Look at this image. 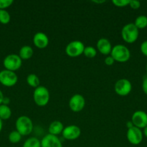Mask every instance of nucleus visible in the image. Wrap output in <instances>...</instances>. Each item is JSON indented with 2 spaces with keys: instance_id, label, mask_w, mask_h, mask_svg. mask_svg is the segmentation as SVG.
<instances>
[{
  "instance_id": "f257e3e1",
  "label": "nucleus",
  "mask_w": 147,
  "mask_h": 147,
  "mask_svg": "<svg viewBox=\"0 0 147 147\" xmlns=\"http://www.w3.org/2000/svg\"><path fill=\"white\" fill-rule=\"evenodd\" d=\"M110 55L115 61L125 63L131 57V52L126 46L123 45H116L112 47Z\"/></svg>"
},
{
  "instance_id": "f03ea898",
  "label": "nucleus",
  "mask_w": 147,
  "mask_h": 147,
  "mask_svg": "<svg viewBox=\"0 0 147 147\" xmlns=\"http://www.w3.org/2000/svg\"><path fill=\"white\" fill-rule=\"evenodd\" d=\"M138 29L133 23H128L123 26L121 30L122 38L125 42L133 43L137 40L139 34Z\"/></svg>"
},
{
  "instance_id": "7ed1b4c3",
  "label": "nucleus",
  "mask_w": 147,
  "mask_h": 147,
  "mask_svg": "<svg viewBox=\"0 0 147 147\" xmlns=\"http://www.w3.org/2000/svg\"><path fill=\"white\" fill-rule=\"evenodd\" d=\"M16 130L22 136H27L33 131V123L31 119L26 116H21L17 119L15 123Z\"/></svg>"
},
{
  "instance_id": "20e7f679",
  "label": "nucleus",
  "mask_w": 147,
  "mask_h": 147,
  "mask_svg": "<svg viewBox=\"0 0 147 147\" xmlns=\"http://www.w3.org/2000/svg\"><path fill=\"white\" fill-rule=\"evenodd\" d=\"M33 100L37 106H45L50 100V93L45 86H38L33 92Z\"/></svg>"
},
{
  "instance_id": "39448f33",
  "label": "nucleus",
  "mask_w": 147,
  "mask_h": 147,
  "mask_svg": "<svg viewBox=\"0 0 147 147\" xmlns=\"http://www.w3.org/2000/svg\"><path fill=\"white\" fill-rule=\"evenodd\" d=\"M22 60L18 55L10 54L4 57L3 65L6 70L14 72L21 67Z\"/></svg>"
},
{
  "instance_id": "423d86ee",
  "label": "nucleus",
  "mask_w": 147,
  "mask_h": 147,
  "mask_svg": "<svg viewBox=\"0 0 147 147\" xmlns=\"http://www.w3.org/2000/svg\"><path fill=\"white\" fill-rule=\"evenodd\" d=\"M84 48L85 46L82 42L79 40H74L66 45L65 52L69 57H76L83 54Z\"/></svg>"
},
{
  "instance_id": "0eeeda50",
  "label": "nucleus",
  "mask_w": 147,
  "mask_h": 147,
  "mask_svg": "<svg viewBox=\"0 0 147 147\" xmlns=\"http://www.w3.org/2000/svg\"><path fill=\"white\" fill-rule=\"evenodd\" d=\"M18 80L16 73L8 70H3L0 72V83L7 87L14 86Z\"/></svg>"
},
{
  "instance_id": "6e6552de",
  "label": "nucleus",
  "mask_w": 147,
  "mask_h": 147,
  "mask_svg": "<svg viewBox=\"0 0 147 147\" xmlns=\"http://www.w3.org/2000/svg\"><path fill=\"white\" fill-rule=\"evenodd\" d=\"M114 88L117 94L120 96H125L131 92L132 85L128 79L122 78L117 80Z\"/></svg>"
},
{
  "instance_id": "1a4fd4ad",
  "label": "nucleus",
  "mask_w": 147,
  "mask_h": 147,
  "mask_svg": "<svg viewBox=\"0 0 147 147\" xmlns=\"http://www.w3.org/2000/svg\"><path fill=\"white\" fill-rule=\"evenodd\" d=\"M128 141L133 145H138L143 140V132L138 128L135 126L128 129L126 134Z\"/></svg>"
},
{
  "instance_id": "9d476101",
  "label": "nucleus",
  "mask_w": 147,
  "mask_h": 147,
  "mask_svg": "<svg viewBox=\"0 0 147 147\" xmlns=\"http://www.w3.org/2000/svg\"><path fill=\"white\" fill-rule=\"evenodd\" d=\"M131 121L135 127L144 129L147 126V113L143 111H136L133 113Z\"/></svg>"
},
{
  "instance_id": "9b49d317",
  "label": "nucleus",
  "mask_w": 147,
  "mask_h": 147,
  "mask_svg": "<svg viewBox=\"0 0 147 147\" xmlns=\"http://www.w3.org/2000/svg\"><path fill=\"white\" fill-rule=\"evenodd\" d=\"M69 108L74 112H80L85 106V99L81 94H75L69 100Z\"/></svg>"
},
{
  "instance_id": "f8f14e48",
  "label": "nucleus",
  "mask_w": 147,
  "mask_h": 147,
  "mask_svg": "<svg viewBox=\"0 0 147 147\" xmlns=\"http://www.w3.org/2000/svg\"><path fill=\"white\" fill-rule=\"evenodd\" d=\"M62 135L66 140H75L80 136L81 129L76 125H70L63 129Z\"/></svg>"
},
{
  "instance_id": "ddd939ff",
  "label": "nucleus",
  "mask_w": 147,
  "mask_h": 147,
  "mask_svg": "<svg viewBox=\"0 0 147 147\" xmlns=\"http://www.w3.org/2000/svg\"><path fill=\"white\" fill-rule=\"evenodd\" d=\"M41 147H63L62 143L57 136L48 134L40 141Z\"/></svg>"
},
{
  "instance_id": "4468645a",
  "label": "nucleus",
  "mask_w": 147,
  "mask_h": 147,
  "mask_svg": "<svg viewBox=\"0 0 147 147\" xmlns=\"http://www.w3.org/2000/svg\"><path fill=\"white\" fill-rule=\"evenodd\" d=\"M33 43L37 48H46L49 43V39L44 32H38L35 33L33 37Z\"/></svg>"
},
{
  "instance_id": "2eb2a0df",
  "label": "nucleus",
  "mask_w": 147,
  "mask_h": 147,
  "mask_svg": "<svg viewBox=\"0 0 147 147\" xmlns=\"http://www.w3.org/2000/svg\"><path fill=\"white\" fill-rule=\"evenodd\" d=\"M97 50L101 54L108 55L110 54L112 51V45L110 40L107 38H100L97 42Z\"/></svg>"
},
{
  "instance_id": "dca6fc26",
  "label": "nucleus",
  "mask_w": 147,
  "mask_h": 147,
  "mask_svg": "<svg viewBox=\"0 0 147 147\" xmlns=\"http://www.w3.org/2000/svg\"><path fill=\"white\" fill-rule=\"evenodd\" d=\"M63 129H64V128H63V123H62L60 121H53L51 122L50 124L49 125L48 132L50 134L57 136V135L62 133Z\"/></svg>"
},
{
  "instance_id": "f3484780",
  "label": "nucleus",
  "mask_w": 147,
  "mask_h": 147,
  "mask_svg": "<svg viewBox=\"0 0 147 147\" xmlns=\"http://www.w3.org/2000/svg\"><path fill=\"white\" fill-rule=\"evenodd\" d=\"M33 49L29 45H24L20 48L19 56L22 60H28L33 55Z\"/></svg>"
},
{
  "instance_id": "a211bd4d",
  "label": "nucleus",
  "mask_w": 147,
  "mask_h": 147,
  "mask_svg": "<svg viewBox=\"0 0 147 147\" xmlns=\"http://www.w3.org/2000/svg\"><path fill=\"white\" fill-rule=\"evenodd\" d=\"M12 116L11 109L7 105H0V119L1 120H7Z\"/></svg>"
},
{
  "instance_id": "6ab92c4d",
  "label": "nucleus",
  "mask_w": 147,
  "mask_h": 147,
  "mask_svg": "<svg viewBox=\"0 0 147 147\" xmlns=\"http://www.w3.org/2000/svg\"><path fill=\"white\" fill-rule=\"evenodd\" d=\"M27 83L30 86L36 88L38 86H40V79L35 74L31 73V74L27 76Z\"/></svg>"
},
{
  "instance_id": "aec40b11",
  "label": "nucleus",
  "mask_w": 147,
  "mask_h": 147,
  "mask_svg": "<svg viewBox=\"0 0 147 147\" xmlns=\"http://www.w3.org/2000/svg\"><path fill=\"white\" fill-rule=\"evenodd\" d=\"M133 24L138 30L146 28L147 27V17L145 15L138 16L135 20Z\"/></svg>"
},
{
  "instance_id": "412c9836",
  "label": "nucleus",
  "mask_w": 147,
  "mask_h": 147,
  "mask_svg": "<svg viewBox=\"0 0 147 147\" xmlns=\"http://www.w3.org/2000/svg\"><path fill=\"white\" fill-rule=\"evenodd\" d=\"M22 147H41L40 141L36 137L28 138L23 144Z\"/></svg>"
},
{
  "instance_id": "4be33fe9",
  "label": "nucleus",
  "mask_w": 147,
  "mask_h": 147,
  "mask_svg": "<svg viewBox=\"0 0 147 147\" xmlns=\"http://www.w3.org/2000/svg\"><path fill=\"white\" fill-rule=\"evenodd\" d=\"M11 20L10 13L6 9H0V23L3 24H8Z\"/></svg>"
},
{
  "instance_id": "5701e85b",
  "label": "nucleus",
  "mask_w": 147,
  "mask_h": 147,
  "mask_svg": "<svg viewBox=\"0 0 147 147\" xmlns=\"http://www.w3.org/2000/svg\"><path fill=\"white\" fill-rule=\"evenodd\" d=\"M21 138L22 135L20 134L17 130L12 131L9 134L8 136L9 141L12 144H17L18 143V142H20V140H21Z\"/></svg>"
},
{
  "instance_id": "b1692460",
  "label": "nucleus",
  "mask_w": 147,
  "mask_h": 147,
  "mask_svg": "<svg viewBox=\"0 0 147 147\" xmlns=\"http://www.w3.org/2000/svg\"><path fill=\"white\" fill-rule=\"evenodd\" d=\"M83 54L88 58H93L97 55V50L94 47L87 46L85 47Z\"/></svg>"
},
{
  "instance_id": "393cba45",
  "label": "nucleus",
  "mask_w": 147,
  "mask_h": 147,
  "mask_svg": "<svg viewBox=\"0 0 147 147\" xmlns=\"http://www.w3.org/2000/svg\"><path fill=\"white\" fill-rule=\"evenodd\" d=\"M112 4L118 7H124L129 5L130 0H112Z\"/></svg>"
},
{
  "instance_id": "a878e982",
  "label": "nucleus",
  "mask_w": 147,
  "mask_h": 147,
  "mask_svg": "<svg viewBox=\"0 0 147 147\" xmlns=\"http://www.w3.org/2000/svg\"><path fill=\"white\" fill-rule=\"evenodd\" d=\"M13 0H0V9H6L13 4Z\"/></svg>"
},
{
  "instance_id": "bb28decb",
  "label": "nucleus",
  "mask_w": 147,
  "mask_h": 147,
  "mask_svg": "<svg viewBox=\"0 0 147 147\" xmlns=\"http://www.w3.org/2000/svg\"><path fill=\"white\" fill-rule=\"evenodd\" d=\"M129 6L133 9H137L141 7V2L138 0H130Z\"/></svg>"
},
{
  "instance_id": "cd10ccee",
  "label": "nucleus",
  "mask_w": 147,
  "mask_h": 147,
  "mask_svg": "<svg viewBox=\"0 0 147 147\" xmlns=\"http://www.w3.org/2000/svg\"><path fill=\"white\" fill-rule=\"evenodd\" d=\"M140 50H141V52L142 53V54L147 57V40H145V41H144L141 43Z\"/></svg>"
},
{
  "instance_id": "c85d7f7f",
  "label": "nucleus",
  "mask_w": 147,
  "mask_h": 147,
  "mask_svg": "<svg viewBox=\"0 0 147 147\" xmlns=\"http://www.w3.org/2000/svg\"><path fill=\"white\" fill-rule=\"evenodd\" d=\"M114 63H115V60H114V59L112 58L111 55L108 56V57H105V63L108 66L112 65L114 64Z\"/></svg>"
},
{
  "instance_id": "c756f323",
  "label": "nucleus",
  "mask_w": 147,
  "mask_h": 147,
  "mask_svg": "<svg viewBox=\"0 0 147 147\" xmlns=\"http://www.w3.org/2000/svg\"><path fill=\"white\" fill-rule=\"evenodd\" d=\"M142 89L144 93H145L146 95H147V76L146 78H144V80H143Z\"/></svg>"
},
{
  "instance_id": "7c9ffc66",
  "label": "nucleus",
  "mask_w": 147,
  "mask_h": 147,
  "mask_svg": "<svg viewBox=\"0 0 147 147\" xmlns=\"http://www.w3.org/2000/svg\"><path fill=\"white\" fill-rule=\"evenodd\" d=\"M10 98H9L4 97V100H3V102H2V104L7 105V106H8V104L10 103Z\"/></svg>"
},
{
  "instance_id": "2f4dec72",
  "label": "nucleus",
  "mask_w": 147,
  "mask_h": 147,
  "mask_svg": "<svg viewBox=\"0 0 147 147\" xmlns=\"http://www.w3.org/2000/svg\"><path fill=\"white\" fill-rule=\"evenodd\" d=\"M4 95H3V93L1 92V90H0V105L2 104V102H3V100H4Z\"/></svg>"
},
{
  "instance_id": "473e14b6",
  "label": "nucleus",
  "mask_w": 147,
  "mask_h": 147,
  "mask_svg": "<svg viewBox=\"0 0 147 147\" xmlns=\"http://www.w3.org/2000/svg\"><path fill=\"white\" fill-rule=\"evenodd\" d=\"M126 126H127V127H128V129H130V128L133 127V126H134L131 121H129L127 122V123H126Z\"/></svg>"
},
{
  "instance_id": "72a5a7b5",
  "label": "nucleus",
  "mask_w": 147,
  "mask_h": 147,
  "mask_svg": "<svg viewBox=\"0 0 147 147\" xmlns=\"http://www.w3.org/2000/svg\"><path fill=\"white\" fill-rule=\"evenodd\" d=\"M105 0H100V1H97V0H94V1H92V2L95 3V4H103V3H105Z\"/></svg>"
},
{
  "instance_id": "f704fd0d",
  "label": "nucleus",
  "mask_w": 147,
  "mask_h": 147,
  "mask_svg": "<svg viewBox=\"0 0 147 147\" xmlns=\"http://www.w3.org/2000/svg\"><path fill=\"white\" fill-rule=\"evenodd\" d=\"M143 134L147 138V126H146L145 128L144 129V131H143Z\"/></svg>"
},
{
  "instance_id": "c9c22d12",
  "label": "nucleus",
  "mask_w": 147,
  "mask_h": 147,
  "mask_svg": "<svg viewBox=\"0 0 147 147\" xmlns=\"http://www.w3.org/2000/svg\"><path fill=\"white\" fill-rule=\"evenodd\" d=\"M2 126H3V123H2V120L0 119V132H1V129H2Z\"/></svg>"
},
{
  "instance_id": "e433bc0d",
  "label": "nucleus",
  "mask_w": 147,
  "mask_h": 147,
  "mask_svg": "<svg viewBox=\"0 0 147 147\" xmlns=\"http://www.w3.org/2000/svg\"><path fill=\"white\" fill-rule=\"evenodd\" d=\"M146 76H147V63H146Z\"/></svg>"
}]
</instances>
